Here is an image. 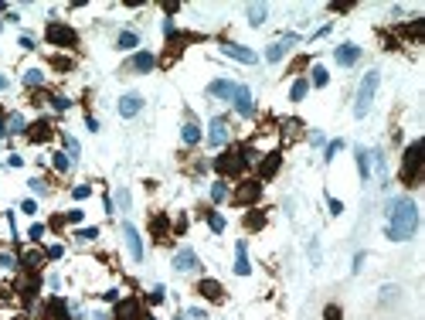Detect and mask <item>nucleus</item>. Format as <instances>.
Returning <instances> with one entry per match:
<instances>
[{
    "label": "nucleus",
    "instance_id": "de8ad7c7",
    "mask_svg": "<svg viewBox=\"0 0 425 320\" xmlns=\"http://www.w3.org/2000/svg\"><path fill=\"white\" fill-rule=\"evenodd\" d=\"M48 259H61V245H51V249H48Z\"/></svg>",
    "mask_w": 425,
    "mask_h": 320
},
{
    "label": "nucleus",
    "instance_id": "423d86ee",
    "mask_svg": "<svg viewBox=\"0 0 425 320\" xmlns=\"http://www.w3.org/2000/svg\"><path fill=\"white\" fill-rule=\"evenodd\" d=\"M123 239H126V249H129V259H133V263H140V259H143V242H140L136 225H129V221H126V225H123Z\"/></svg>",
    "mask_w": 425,
    "mask_h": 320
},
{
    "label": "nucleus",
    "instance_id": "a19ab883",
    "mask_svg": "<svg viewBox=\"0 0 425 320\" xmlns=\"http://www.w3.org/2000/svg\"><path fill=\"white\" fill-rule=\"evenodd\" d=\"M79 239H82V242H92V239H99V229H82V232H79Z\"/></svg>",
    "mask_w": 425,
    "mask_h": 320
},
{
    "label": "nucleus",
    "instance_id": "4468645a",
    "mask_svg": "<svg viewBox=\"0 0 425 320\" xmlns=\"http://www.w3.org/2000/svg\"><path fill=\"white\" fill-rule=\"evenodd\" d=\"M334 58L347 69V65H354V61L361 58V48L357 45H340V48H334Z\"/></svg>",
    "mask_w": 425,
    "mask_h": 320
},
{
    "label": "nucleus",
    "instance_id": "aec40b11",
    "mask_svg": "<svg viewBox=\"0 0 425 320\" xmlns=\"http://www.w3.org/2000/svg\"><path fill=\"white\" fill-rule=\"evenodd\" d=\"M27 137L34 140V143H41V140H48L51 137V123H45V119H38V123L27 130Z\"/></svg>",
    "mask_w": 425,
    "mask_h": 320
},
{
    "label": "nucleus",
    "instance_id": "20e7f679",
    "mask_svg": "<svg viewBox=\"0 0 425 320\" xmlns=\"http://www.w3.org/2000/svg\"><path fill=\"white\" fill-rule=\"evenodd\" d=\"M418 153H422V143H408V150H405V164H402V174H405V181L415 184L418 181Z\"/></svg>",
    "mask_w": 425,
    "mask_h": 320
},
{
    "label": "nucleus",
    "instance_id": "7c9ffc66",
    "mask_svg": "<svg viewBox=\"0 0 425 320\" xmlns=\"http://www.w3.org/2000/svg\"><path fill=\"white\" fill-rule=\"evenodd\" d=\"M208 225H211V232H224V218L214 215V211H208Z\"/></svg>",
    "mask_w": 425,
    "mask_h": 320
},
{
    "label": "nucleus",
    "instance_id": "39448f33",
    "mask_svg": "<svg viewBox=\"0 0 425 320\" xmlns=\"http://www.w3.org/2000/svg\"><path fill=\"white\" fill-rule=\"evenodd\" d=\"M242 167H248V164L242 160V153H238V150H232V153H224V157L214 160V171H218V174H238Z\"/></svg>",
    "mask_w": 425,
    "mask_h": 320
},
{
    "label": "nucleus",
    "instance_id": "473e14b6",
    "mask_svg": "<svg viewBox=\"0 0 425 320\" xmlns=\"http://www.w3.org/2000/svg\"><path fill=\"white\" fill-rule=\"evenodd\" d=\"M211 198H214V201H224V198H228V187H224V181H218V184L211 187Z\"/></svg>",
    "mask_w": 425,
    "mask_h": 320
},
{
    "label": "nucleus",
    "instance_id": "6ab92c4d",
    "mask_svg": "<svg viewBox=\"0 0 425 320\" xmlns=\"http://www.w3.org/2000/svg\"><path fill=\"white\" fill-rule=\"evenodd\" d=\"M235 252H238V259H235V273H238V276H248V273H252V266H248L245 242H238V245H235Z\"/></svg>",
    "mask_w": 425,
    "mask_h": 320
},
{
    "label": "nucleus",
    "instance_id": "37998d69",
    "mask_svg": "<svg viewBox=\"0 0 425 320\" xmlns=\"http://www.w3.org/2000/svg\"><path fill=\"white\" fill-rule=\"evenodd\" d=\"M323 317H326V320H340V307H326Z\"/></svg>",
    "mask_w": 425,
    "mask_h": 320
},
{
    "label": "nucleus",
    "instance_id": "9b49d317",
    "mask_svg": "<svg viewBox=\"0 0 425 320\" xmlns=\"http://www.w3.org/2000/svg\"><path fill=\"white\" fill-rule=\"evenodd\" d=\"M224 55L238 58V61H245V65H255L258 61V55L252 51V48H245V45H224Z\"/></svg>",
    "mask_w": 425,
    "mask_h": 320
},
{
    "label": "nucleus",
    "instance_id": "4be33fe9",
    "mask_svg": "<svg viewBox=\"0 0 425 320\" xmlns=\"http://www.w3.org/2000/svg\"><path fill=\"white\" fill-rule=\"evenodd\" d=\"M248 24H252V27L266 24V7H262V4H252V7H248Z\"/></svg>",
    "mask_w": 425,
    "mask_h": 320
},
{
    "label": "nucleus",
    "instance_id": "412c9836",
    "mask_svg": "<svg viewBox=\"0 0 425 320\" xmlns=\"http://www.w3.org/2000/svg\"><path fill=\"white\" fill-rule=\"evenodd\" d=\"M357 171H361V181H371V157L364 147H357Z\"/></svg>",
    "mask_w": 425,
    "mask_h": 320
},
{
    "label": "nucleus",
    "instance_id": "393cba45",
    "mask_svg": "<svg viewBox=\"0 0 425 320\" xmlns=\"http://www.w3.org/2000/svg\"><path fill=\"white\" fill-rule=\"evenodd\" d=\"M306 92H310V82H306V79H296V82H292V92H289V95H292V103H300V99L306 95Z\"/></svg>",
    "mask_w": 425,
    "mask_h": 320
},
{
    "label": "nucleus",
    "instance_id": "ddd939ff",
    "mask_svg": "<svg viewBox=\"0 0 425 320\" xmlns=\"http://www.w3.org/2000/svg\"><path fill=\"white\" fill-rule=\"evenodd\" d=\"M296 41H300V38H296V35H286V38H282V41H276V45L269 48V51H266V58H269V61H279V58L286 55V51H289V48L296 45Z\"/></svg>",
    "mask_w": 425,
    "mask_h": 320
},
{
    "label": "nucleus",
    "instance_id": "58836bf2",
    "mask_svg": "<svg viewBox=\"0 0 425 320\" xmlns=\"http://www.w3.org/2000/svg\"><path fill=\"white\" fill-rule=\"evenodd\" d=\"M340 147H344V143H340V140H334V143H330V147H326V157H323L326 164H330V160L337 157V150H340Z\"/></svg>",
    "mask_w": 425,
    "mask_h": 320
},
{
    "label": "nucleus",
    "instance_id": "7ed1b4c3",
    "mask_svg": "<svg viewBox=\"0 0 425 320\" xmlns=\"http://www.w3.org/2000/svg\"><path fill=\"white\" fill-rule=\"evenodd\" d=\"M45 38L51 41V45H61V48H75V45H79V35H75V31H72L68 24H58V21L48 24Z\"/></svg>",
    "mask_w": 425,
    "mask_h": 320
},
{
    "label": "nucleus",
    "instance_id": "79ce46f5",
    "mask_svg": "<svg viewBox=\"0 0 425 320\" xmlns=\"http://www.w3.org/2000/svg\"><path fill=\"white\" fill-rule=\"evenodd\" d=\"M326 205H330V215H344V205L337 198H326Z\"/></svg>",
    "mask_w": 425,
    "mask_h": 320
},
{
    "label": "nucleus",
    "instance_id": "dca6fc26",
    "mask_svg": "<svg viewBox=\"0 0 425 320\" xmlns=\"http://www.w3.org/2000/svg\"><path fill=\"white\" fill-rule=\"evenodd\" d=\"M116 320H140V303L136 300H123L116 307Z\"/></svg>",
    "mask_w": 425,
    "mask_h": 320
},
{
    "label": "nucleus",
    "instance_id": "a878e982",
    "mask_svg": "<svg viewBox=\"0 0 425 320\" xmlns=\"http://www.w3.org/2000/svg\"><path fill=\"white\" fill-rule=\"evenodd\" d=\"M150 229H153V235H157V239L164 242V235H167V218H164V215H157L153 221H150Z\"/></svg>",
    "mask_w": 425,
    "mask_h": 320
},
{
    "label": "nucleus",
    "instance_id": "f257e3e1",
    "mask_svg": "<svg viewBox=\"0 0 425 320\" xmlns=\"http://www.w3.org/2000/svg\"><path fill=\"white\" fill-rule=\"evenodd\" d=\"M388 215H391V221H388V239L391 242H405L418 232V205H415L412 198L391 201Z\"/></svg>",
    "mask_w": 425,
    "mask_h": 320
},
{
    "label": "nucleus",
    "instance_id": "a18cd8bd",
    "mask_svg": "<svg viewBox=\"0 0 425 320\" xmlns=\"http://www.w3.org/2000/svg\"><path fill=\"white\" fill-rule=\"evenodd\" d=\"M31 191H34V195H45V181H38V177H34V181H31Z\"/></svg>",
    "mask_w": 425,
    "mask_h": 320
},
{
    "label": "nucleus",
    "instance_id": "ea45409f",
    "mask_svg": "<svg viewBox=\"0 0 425 320\" xmlns=\"http://www.w3.org/2000/svg\"><path fill=\"white\" fill-rule=\"evenodd\" d=\"M116 201H119V208H129V191H126V187H119V195H116Z\"/></svg>",
    "mask_w": 425,
    "mask_h": 320
},
{
    "label": "nucleus",
    "instance_id": "c03bdc74",
    "mask_svg": "<svg viewBox=\"0 0 425 320\" xmlns=\"http://www.w3.org/2000/svg\"><path fill=\"white\" fill-rule=\"evenodd\" d=\"M164 300V286H153V293H150V303H160Z\"/></svg>",
    "mask_w": 425,
    "mask_h": 320
},
{
    "label": "nucleus",
    "instance_id": "49530a36",
    "mask_svg": "<svg viewBox=\"0 0 425 320\" xmlns=\"http://www.w3.org/2000/svg\"><path fill=\"white\" fill-rule=\"evenodd\" d=\"M41 235H45V225H31V239L38 242V239H41Z\"/></svg>",
    "mask_w": 425,
    "mask_h": 320
},
{
    "label": "nucleus",
    "instance_id": "0eeeda50",
    "mask_svg": "<svg viewBox=\"0 0 425 320\" xmlns=\"http://www.w3.org/2000/svg\"><path fill=\"white\" fill-rule=\"evenodd\" d=\"M232 103H235V109L242 116H252L255 113V106H252V92L245 89V85H235V92H232Z\"/></svg>",
    "mask_w": 425,
    "mask_h": 320
},
{
    "label": "nucleus",
    "instance_id": "9d476101",
    "mask_svg": "<svg viewBox=\"0 0 425 320\" xmlns=\"http://www.w3.org/2000/svg\"><path fill=\"white\" fill-rule=\"evenodd\" d=\"M208 143H211V147H224V143H228V123H224L221 116H218V119H211V133H208Z\"/></svg>",
    "mask_w": 425,
    "mask_h": 320
},
{
    "label": "nucleus",
    "instance_id": "8fccbe9b",
    "mask_svg": "<svg viewBox=\"0 0 425 320\" xmlns=\"http://www.w3.org/2000/svg\"><path fill=\"white\" fill-rule=\"evenodd\" d=\"M21 211H27V215H34V211H38V205H34V201H24V205H21Z\"/></svg>",
    "mask_w": 425,
    "mask_h": 320
},
{
    "label": "nucleus",
    "instance_id": "f8f14e48",
    "mask_svg": "<svg viewBox=\"0 0 425 320\" xmlns=\"http://www.w3.org/2000/svg\"><path fill=\"white\" fill-rule=\"evenodd\" d=\"M174 269L177 273H190V269H198V255L190 249H180L177 255H174Z\"/></svg>",
    "mask_w": 425,
    "mask_h": 320
},
{
    "label": "nucleus",
    "instance_id": "1a4fd4ad",
    "mask_svg": "<svg viewBox=\"0 0 425 320\" xmlns=\"http://www.w3.org/2000/svg\"><path fill=\"white\" fill-rule=\"evenodd\" d=\"M140 109H143V95H136V92H129V95H123V99H119V116H123V119L136 116Z\"/></svg>",
    "mask_w": 425,
    "mask_h": 320
},
{
    "label": "nucleus",
    "instance_id": "2f4dec72",
    "mask_svg": "<svg viewBox=\"0 0 425 320\" xmlns=\"http://www.w3.org/2000/svg\"><path fill=\"white\" fill-rule=\"evenodd\" d=\"M65 150L72 153V160H75V157L82 153V147H79V140H75V137H65Z\"/></svg>",
    "mask_w": 425,
    "mask_h": 320
},
{
    "label": "nucleus",
    "instance_id": "603ef678",
    "mask_svg": "<svg viewBox=\"0 0 425 320\" xmlns=\"http://www.w3.org/2000/svg\"><path fill=\"white\" fill-rule=\"evenodd\" d=\"M92 320H109V317H102V313H95V317H92Z\"/></svg>",
    "mask_w": 425,
    "mask_h": 320
},
{
    "label": "nucleus",
    "instance_id": "b1692460",
    "mask_svg": "<svg viewBox=\"0 0 425 320\" xmlns=\"http://www.w3.org/2000/svg\"><path fill=\"white\" fill-rule=\"evenodd\" d=\"M279 160H282V153H269V160L262 164V177H272V174L279 171Z\"/></svg>",
    "mask_w": 425,
    "mask_h": 320
},
{
    "label": "nucleus",
    "instance_id": "cd10ccee",
    "mask_svg": "<svg viewBox=\"0 0 425 320\" xmlns=\"http://www.w3.org/2000/svg\"><path fill=\"white\" fill-rule=\"evenodd\" d=\"M24 82H27V85H41V82H45V72H41V69H27V72H24Z\"/></svg>",
    "mask_w": 425,
    "mask_h": 320
},
{
    "label": "nucleus",
    "instance_id": "864d4df0",
    "mask_svg": "<svg viewBox=\"0 0 425 320\" xmlns=\"http://www.w3.org/2000/svg\"><path fill=\"white\" fill-rule=\"evenodd\" d=\"M177 320H184V317H177Z\"/></svg>",
    "mask_w": 425,
    "mask_h": 320
},
{
    "label": "nucleus",
    "instance_id": "5701e85b",
    "mask_svg": "<svg viewBox=\"0 0 425 320\" xmlns=\"http://www.w3.org/2000/svg\"><path fill=\"white\" fill-rule=\"evenodd\" d=\"M4 130H7V133H24V116L21 113H11V116H7V123H4Z\"/></svg>",
    "mask_w": 425,
    "mask_h": 320
},
{
    "label": "nucleus",
    "instance_id": "f03ea898",
    "mask_svg": "<svg viewBox=\"0 0 425 320\" xmlns=\"http://www.w3.org/2000/svg\"><path fill=\"white\" fill-rule=\"evenodd\" d=\"M374 89H378V72H368L364 82H361V89H357V103H354V116H357V119L368 116L371 99H374Z\"/></svg>",
    "mask_w": 425,
    "mask_h": 320
},
{
    "label": "nucleus",
    "instance_id": "6e6552de",
    "mask_svg": "<svg viewBox=\"0 0 425 320\" xmlns=\"http://www.w3.org/2000/svg\"><path fill=\"white\" fill-rule=\"evenodd\" d=\"M258 195H262V184L248 181V184H242V187L235 191V205H252V201H258Z\"/></svg>",
    "mask_w": 425,
    "mask_h": 320
},
{
    "label": "nucleus",
    "instance_id": "c85d7f7f",
    "mask_svg": "<svg viewBox=\"0 0 425 320\" xmlns=\"http://www.w3.org/2000/svg\"><path fill=\"white\" fill-rule=\"evenodd\" d=\"M326 79H330V75H326V69H323V65H316V69H313V85H316V89H323Z\"/></svg>",
    "mask_w": 425,
    "mask_h": 320
},
{
    "label": "nucleus",
    "instance_id": "4c0bfd02",
    "mask_svg": "<svg viewBox=\"0 0 425 320\" xmlns=\"http://www.w3.org/2000/svg\"><path fill=\"white\" fill-rule=\"evenodd\" d=\"M51 106H55L58 113H65V109H68V106H72V103H68L65 95H55V99H51Z\"/></svg>",
    "mask_w": 425,
    "mask_h": 320
},
{
    "label": "nucleus",
    "instance_id": "bb28decb",
    "mask_svg": "<svg viewBox=\"0 0 425 320\" xmlns=\"http://www.w3.org/2000/svg\"><path fill=\"white\" fill-rule=\"evenodd\" d=\"M180 137H184V143H198V140H201V130H198V126H194V123H187V126H184V133H180Z\"/></svg>",
    "mask_w": 425,
    "mask_h": 320
},
{
    "label": "nucleus",
    "instance_id": "f704fd0d",
    "mask_svg": "<svg viewBox=\"0 0 425 320\" xmlns=\"http://www.w3.org/2000/svg\"><path fill=\"white\" fill-rule=\"evenodd\" d=\"M72 195H75V201H85V198L92 195V187H89V184H79V187H75Z\"/></svg>",
    "mask_w": 425,
    "mask_h": 320
},
{
    "label": "nucleus",
    "instance_id": "72a5a7b5",
    "mask_svg": "<svg viewBox=\"0 0 425 320\" xmlns=\"http://www.w3.org/2000/svg\"><path fill=\"white\" fill-rule=\"evenodd\" d=\"M55 167H58L61 174H65V171H72V160H68L65 153H55Z\"/></svg>",
    "mask_w": 425,
    "mask_h": 320
},
{
    "label": "nucleus",
    "instance_id": "c756f323",
    "mask_svg": "<svg viewBox=\"0 0 425 320\" xmlns=\"http://www.w3.org/2000/svg\"><path fill=\"white\" fill-rule=\"evenodd\" d=\"M140 45V38L133 35V31H123V35H119V48H136Z\"/></svg>",
    "mask_w": 425,
    "mask_h": 320
},
{
    "label": "nucleus",
    "instance_id": "f3484780",
    "mask_svg": "<svg viewBox=\"0 0 425 320\" xmlns=\"http://www.w3.org/2000/svg\"><path fill=\"white\" fill-rule=\"evenodd\" d=\"M153 65H157V58L150 55V51H140V55L129 58V69H133V72H150Z\"/></svg>",
    "mask_w": 425,
    "mask_h": 320
},
{
    "label": "nucleus",
    "instance_id": "2eb2a0df",
    "mask_svg": "<svg viewBox=\"0 0 425 320\" xmlns=\"http://www.w3.org/2000/svg\"><path fill=\"white\" fill-rule=\"evenodd\" d=\"M198 293H201V297H208V300H221L224 297V290H221V283H218V279H201V283H198Z\"/></svg>",
    "mask_w": 425,
    "mask_h": 320
},
{
    "label": "nucleus",
    "instance_id": "3c124183",
    "mask_svg": "<svg viewBox=\"0 0 425 320\" xmlns=\"http://www.w3.org/2000/svg\"><path fill=\"white\" fill-rule=\"evenodd\" d=\"M0 266H4V269H14V259L11 255H0Z\"/></svg>",
    "mask_w": 425,
    "mask_h": 320
},
{
    "label": "nucleus",
    "instance_id": "e433bc0d",
    "mask_svg": "<svg viewBox=\"0 0 425 320\" xmlns=\"http://www.w3.org/2000/svg\"><path fill=\"white\" fill-rule=\"evenodd\" d=\"M24 266H27V269H38V266H41V255H38V252L24 255Z\"/></svg>",
    "mask_w": 425,
    "mask_h": 320
},
{
    "label": "nucleus",
    "instance_id": "a211bd4d",
    "mask_svg": "<svg viewBox=\"0 0 425 320\" xmlns=\"http://www.w3.org/2000/svg\"><path fill=\"white\" fill-rule=\"evenodd\" d=\"M208 92L211 95H221V99H232V92H235V82H228V79H218L208 85Z\"/></svg>",
    "mask_w": 425,
    "mask_h": 320
},
{
    "label": "nucleus",
    "instance_id": "09e8293b",
    "mask_svg": "<svg viewBox=\"0 0 425 320\" xmlns=\"http://www.w3.org/2000/svg\"><path fill=\"white\" fill-rule=\"evenodd\" d=\"M361 266H364V252H357V255H354V273H361Z\"/></svg>",
    "mask_w": 425,
    "mask_h": 320
},
{
    "label": "nucleus",
    "instance_id": "c9c22d12",
    "mask_svg": "<svg viewBox=\"0 0 425 320\" xmlns=\"http://www.w3.org/2000/svg\"><path fill=\"white\" fill-rule=\"evenodd\" d=\"M245 225H248V229H262V225H266V215H248Z\"/></svg>",
    "mask_w": 425,
    "mask_h": 320
}]
</instances>
